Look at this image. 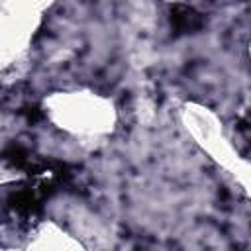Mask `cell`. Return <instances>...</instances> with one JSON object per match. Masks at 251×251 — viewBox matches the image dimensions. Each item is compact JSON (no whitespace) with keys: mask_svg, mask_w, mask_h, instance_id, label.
Listing matches in <instances>:
<instances>
[{"mask_svg":"<svg viewBox=\"0 0 251 251\" xmlns=\"http://www.w3.org/2000/svg\"><path fill=\"white\" fill-rule=\"evenodd\" d=\"M171 27L175 35L196 33L204 27V16L190 6H175L171 10Z\"/></svg>","mask_w":251,"mask_h":251,"instance_id":"cell-1","label":"cell"},{"mask_svg":"<svg viewBox=\"0 0 251 251\" xmlns=\"http://www.w3.org/2000/svg\"><path fill=\"white\" fill-rule=\"evenodd\" d=\"M239 129H241V131L251 133V110L241 118V122H239Z\"/></svg>","mask_w":251,"mask_h":251,"instance_id":"cell-2","label":"cell"}]
</instances>
